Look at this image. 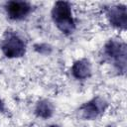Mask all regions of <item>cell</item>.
<instances>
[{
	"label": "cell",
	"instance_id": "cell-7",
	"mask_svg": "<svg viewBox=\"0 0 127 127\" xmlns=\"http://www.w3.org/2000/svg\"><path fill=\"white\" fill-rule=\"evenodd\" d=\"M71 73L77 79H85L89 77L91 73L90 63L85 59H81L74 62L71 66Z\"/></svg>",
	"mask_w": 127,
	"mask_h": 127
},
{
	"label": "cell",
	"instance_id": "cell-2",
	"mask_svg": "<svg viewBox=\"0 0 127 127\" xmlns=\"http://www.w3.org/2000/svg\"><path fill=\"white\" fill-rule=\"evenodd\" d=\"M3 54L10 59L23 57L26 53L24 41L15 33H8L1 46Z\"/></svg>",
	"mask_w": 127,
	"mask_h": 127
},
{
	"label": "cell",
	"instance_id": "cell-1",
	"mask_svg": "<svg viewBox=\"0 0 127 127\" xmlns=\"http://www.w3.org/2000/svg\"><path fill=\"white\" fill-rule=\"evenodd\" d=\"M52 18L60 31L64 34H70L75 28L72 18L71 7L68 2L58 1L52 9Z\"/></svg>",
	"mask_w": 127,
	"mask_h": 127
},
{
	"label": "cell",
	"instance_id": "cell-9",
	"mask_svg": "<svg viewBox=\"0 0 127 127\" xmlns=\"http://www.w3.org/2000/svg\"><path fill=\"white\" fill-rule=\"evenodd\" d=\"M4 110V103H3V101L0 99V111H3Z\"/></svg>",
	"mask_w": 127,
	"mask_h": 127
},
{
	"label": "cell",
	"instance_id": "cell-8",
	"mask_svg": "<svg viewBox=\"0 0 127 127\" xmlns=\"http://www.w3.org/2000/svg\"><path fill=\"white\" fill-rule=\"evenodd\" d=\"M35 112L38 117L47 119L50 118L54 113V106L53 104L48 100H41L37 103Z\"/></svg>",
	"mask_w": 127,
	"mask_h": 127
},
{
	"label": "cell",
	"instance_id": "cell-5",
	"mask_svg": "<svg viewBox=\"0 0 127 127\" xmlns=\"http://www.w3.org/2000/svg\"><path fill=\"white\" fill-rule=\"evenodd\" d=\"M107 18L110 24L116 28L125 30L127 25V12L124 5L112 6L107 11Z\"/></svg>",
	"mask_w": 127,
	"mask_h": 127
},
{
	"label": "cell",
	"instance_id": "cell-3",
	"mask_svg": "<svg viewBox=\"0 0 127 127\" xmlns=\"http://www.w3.org/2000/svg\"><path fill=\"white\" fill-rule=\"evenodd\" d=\"M104 53L107 58L112 60L114 64L122 71L126 67V45L118 41H109L105 48Z\"/></svg>",
	"mask_w": 127,
	"mask_h": 127
},
{
	"label": "cell",
	"instance_id": "cell-6",
	"mask_svg": "<svg viewBox=\"0 0 127 127\" xmlns=\"http://www.w3.org/2000/svg\"><path fill=\"white\" fill-rule=\"evenodd\" d=\"M31 5L25 1H9L6 4V11L9 18L21 20L31 12Z\"/></svg>",
	"mask_w": 127,
	"mask_h": 127
},
{
	"label": "cell",
	"instance_id": "cell-4",
	"mask_svg": "<svg viewBox=\"0 0 127 127\" xmlns=\"http://www.w3.org/2000/svg\"><path fill=\"white\" fill-rule=\"evenodd\" d=\"M106 106L107 103L104 99L100 97H96L83 104L80 107V113L84 119L92 120L95 119L99 114H101L105 110Z\"/></svg>",
	"mask_w": 127,
	"mask_h": 127
}]
</instances>
